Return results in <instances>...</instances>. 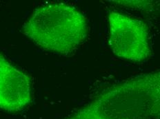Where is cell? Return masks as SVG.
<instances>
[{"label":"cell","instance_id":"cell-1","mask_svg":"<svg viewBox=\"0 0 160 119\" xmlns=\"http://www.w3.org/2000/svg\"><path fill=\"white\" fill-rule=\"evenodd\" d=\"M159 71L110 87L62 119H159Z\"/></svg>","mask_w":160,"mask_h":119},{"label":"cell","instance_id":"cell-2","mask_svg":"<svg viewBox=\"0 0 160 119\" xmlns=\"http://www.w3.org/2000/svg\"><path fill=\"white\" fill-rule=\"evenodd\" d=\"M22 32L39 47L68 56L84 43L88 35L87 18L71 5L58 3L36 8L22 26Z\"/></svg>","mask_w":160,"mask_h":119},{"label":"cell","instance_id":"cell-3","mask_svg":"<svg viewBox=\"0 0 160 119\" xmlns=\"http://www.w3.org/2000/svg\"><path fill=\"white\" fill-rule=\"evenodd\" d=\"M108 44L117 57L141 63L151 57L147 26L138 19L111 11L108 15Z\"/></svg>","mask_w":160,"mask_h":119},{"label":"cell","instance_id":"cell-4","mask_svg":"<svg viewBox=\"0 0 160 119\" xmlns=\"http://www.w3.org/2000/svg\"><path fill=\"white\" fill-rule=\"evenodd\" d=\"M31 101L29 77L0 54V110L16 113Z\"/></svg>","mask_w":160,"mask_h":119}]
</instances>
